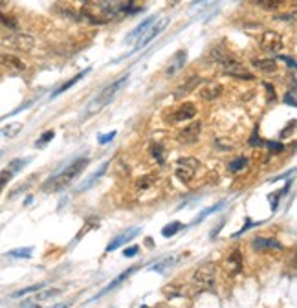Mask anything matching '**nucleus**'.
<instances>
[{"mask_svg":"<svg viewBox=\"0 0 297 308\" xmlns=\"http://www.w3.org/2000/svg\"><path fill=\"white\" fill-rule=\"evenodd\" d=\"M86 165H88V158H79V160H75L73 163H70L66 169H62L61 173H57V175H54L52 178H48V180L44 182L43 189L44 191H48V193H55V191L66 189L68 185H72V182L86 169Z\"/></svg>","mask_w":297,"mask_h":308,"instance_id":"obj_1","label":"nucleus"},{"mask_svg":"<svg viewBox=\"0 0 297 308\" xmlns=\"http://www.w3.org/2000/svg\"><path fill=\"white\" fill-rule=\"evenodd\" d=\"M127 81H128V73H127V75H121V77L116 79V81H112V83H110L107 88H103V90L99 92V96H97L94 101L88 103L86 112H85V118H88V116H92V114H97V112H101V110H103L107 105H110V103L116 99V96H118V94L123 90V86L127 85Z\"/></svg>","mask_w":297,"mask_h":308,"instance_id":"obj_2","label":"nucleus"},{"mask_svg":"<svg viewBox=\"0 0 297 308\" xmlns=\"http://www.w3.org/2000/svg\"><path fill=\"white\" fill-rule=\"evenodd\" d=\"M200 167H202V163H200V160H196V158H193V156L180 158V160L176 162L175 176L182 182V184H189V182H193L194 178H196Z\"/></svg>","mask_w":297,"mask_h":308,"instance_id":"obj_3","label":"nucleus"},{"mask_svg":"<svg viewBox=\"0 0 297 308\" xmlns=\"http://www.w3.org/2000/svg\"><path fill=\"white\" fill-rule=\"evenodd\" d=\"M215 277H217V266H215V262H204L193 273V283L198 288H213L215 286Z\"/></svg>","mask_w":297,"mask_h":308,"instance_id":"obj_4","label":"nucleus"},{"mask_svg":"<svg viewBox=\"0 0 297 308\" xmlns=\"http://www.w3.org/2000/svg\"><path fill=\"white\" fill-rule=\"evenodd\" d=\"M2 43L13 50H18V52H30L35 46V39L28 33H13V35L4 37Z\"/></svg>","mask_w":297,"mask_h":308,"instance_id":"obj_5","label":"nucleus"},{"mask_svg":"<svg viewBox=\"0 0 297 308\" xmlns=\"http://www.w3.org/2000/svg\"><path fill=\"white\" fill-rule=\"evenodd\" d=\"M259 46H261L262 52H268V54H277L281 48H283V37L277 33V31L268 30L264 31L259 39Z\"/></svg>","mask_w":297,"mask_h":308,"instance_id":"obj_6","label":"nucleus"},{"mask_svg":"<svg viewBox=\"0 0 297 308\" xmlns=\"http://www.w3.org/2000/svg\"><path fill=\"white\" fill-rule=\"evenodd\" d=\"M200 132H202V123L200 121H193V123L185 125V128L180 130L178 141L183 143V145H194L198 141V138H200Z\"/></svg>","mask_w":297,"mask_h":308,"instance_id":"obj_7","label":"nucleus"},{"mask_svg":"<svg viewBox=\"0 0 297 308\" xmlns=\"http://www.w3.org/2000/svg\"><path fill=\"white\" fill-rule=\"evenodd\" d=\"M196 116V105L194 103H182L178 109L173 110L171 114V121L175 123H185V121H191Z\"/></svg>","mask_w":297,"mask_h":308,"instance_id":"obj_8","label":"nucleus"},{"mask_svg":"<svg viewBox=\"0 0 297 308\" xmlns=\"http://www.w3.org/2000/svg\"><path fill=\"white\" fill-rule=\"evenodd\" d=\"M0 66L9 70L13 73H22L26 72V62L22 59H18L17 55L13 54H0Z\"/></svg>","mask_w":297,"mask_h":308,"instance_id":"obj_9","label":"nucleus"},{"mask_svg":"<svg viewBox=\"0 0 297 308\" xmlns=\"http://www.w3.org/2000/svg\"><path fill=\"white\" fill-rule=\"evenodd\" d=\"M136 270H138V266H132V268H128V270H125V272H123V273H119V275H118V277H116L114 281H110V283L107 284V286H105L103 290L99 292L97 296L92 297L90 301H97V299H101V297H103V296L110 294V292H112V290H116V288H118V286H119V284H121V283H125V281H127V279L130 277V275H132V273L136 272Z\"/></svg>","mask_w":297,"mask_h":308,"instance_id":"obj_10","label":"nucleus"},{"mask_svg":"<svg viewBox=\"0 0 297 308\" xmlns=\"http://www.w3.org/2000/svg\"><path fill=\"white\" fill-rule=\"evenodd\" d=\"M167 24H169V18H167V17H165V18H162V20H158V22H156V26H152V30H151V31H147V33H145V37H143V39H140V43H138V46H136V50L145 48L147 44H149V43H152V41H154V39H156V37L160 35V33H162V31H164L165 28H167Z\"/></svg>","mask_w":297,"mask_h":308,"instance_id":"obj_11","label":"nucleus"},{"mask_svg":"<svg viewBox=\"0 0 297 308\" xmlns=\"http://www.w3.org/2000/svg\"><path fill=\"white\" fill-rule=\"evenodd\" d=\"M140 233V228H130V230H127V231H123L121 235H118L114 239V241L110 242L109 246H107V251H116L118 248H121L123 244H127V242H130L134 239V237L138 235Z\"/></svg>","mask_w":297,"mask_h":308,"instance_id":"obj_12","label":"nucleus"},{"mask_svg":"<svg viewBox=\"0 0 297 308\" xmlns=\"http://www.w3.org/2000/svg\"><path fill=\"white\" fill-rule=\"evenodd\" d=\"M154 22H156V17H154V15H152V17H149V18H145L141 24H138L132 31H130V33H128V35H127V43L132 44V43H136V41H140L141 35H145L147 30H149V28H151Z\"/></svg>","mask_w":297,"mask_h":308,"instance_id":"obj_13","label":"nucleus"},{"mask_svg":"<svg viewBox=\"0 0 297 308\" xmlns=\"http://www.w3.org/2000/svg\"><path fill=\"white\" fill-rule=\"evenodd\" d=\"M222 90H224V86L220 85V83H207V85H204L200 88L198 97L204 99V101H213V99L222 96Z\"/></svg>","mask_w":297,"mask_h":308,"instance_id":"obj_14","label":"nucleus"},{"mask_svg":"<svg viewBox=\"0 0 297 308\" xmlns=\"http://www.w3.org/2000/svg\"><path fill=\"white\" fill-rule=\"evenodd\" d=\"M185 61H187V52H185V50H180V52L173 57V61H171L169 68H167V75H175L178 70H182V68L185 66Z\"/></svg>","mask_w":297,"mask_h":308,"instance_id":"obj_15","label":"nucleus"},{"mask_svg":"<svg viewBox=\"0 0 297 308\" xmlns=\"http://www.w3.org/2000/svg\"><path fill=\"white\" fill-rule=\"evenodd\" d=\"M109 165H110V162H105L103 165L99 167V171H97V173H94V175H92L90 178H86V180L83 182V185H81V187H79L77 191H88L90 187H94V185H96V182L101 180V176H103L105 173H107Z\"/></svg>","mask_w":297,"mask_h":308,"instance_id":"obj_16","label":"nucleus"},{"mask_svg":"<svg viewBox=\"0 0 297 308\" xmlns=\"http://www.w3.org/2000/svg\"><path fill=\"white\" fill-rule=\"evenodd\" d=\"M251 64L261 73H273L277 70V61L275 59H255Z\"/></svg>","mask_w":297,"mask_h":308,"instance_id":"obj_17","label":"nucleus"},{"mask_svg":"<svg viewBox=\"0 0 297 308\" xmlns=\"http://www.w3.org/2000/svg\"><path fill=\"white\" fill-rule=\"evenodd\" d=\"M200 81L202 79L200 77H196V75H193V77L189 79V81H185L183 85H180L178 88H176V92H175V96L176 97H183V96H187V94H191V92L196 88V86L200 85Z\"/></svg>","mask_w":297,"mask_h":308,"instance_id":"obj_18","label":"nucleus"},{"mask_svg":"<svg viewBox=\"0 0 297 308\" xmlns=\"http://www.w3.org/2000/svg\"><path fill=\"white\" fill-rule=\"evenodd\" d=\"M253 248L255 249H283V244H279V241L275 239H264V237H259L253 241Z\"/></svg>","mask_w":297,"mask_h":308,"instance_id":"obj_19","label":"nucleus"},{"mask_svg":"<svg viewBox=\"0 0 297 308\" xmlns=\"http://www.w3.org/2000/svg\"><path fill=\"white\" fill-rule=\"evenodd\" d=\"M88 72H90V68H88V70H85V72L77 73V75H75V77H72V79H70V81H66L64 85H61V86H59V88H57V90L52 92V96H50V99H55V97H57V96H61L62 92H66L68 88H72V86L75 85L77 81H81V79L85 77V75H86V73H88Z\"/></svg>","mask_w":297,"mask_h":308,"instance_id":"obj_20","label":"nucleus"},{"mask_svg":"<svg viewBox=\"0 0 297 308\" xmlns=\"http://www.w3.org/2000/svg\"><path fill=\"white\" fill-rule=\"evenodd\" d=\"M286 0H255V4L262 9H266V11H275V9H279V7L285 6Z\"/></svg>","mask_w":297,"mask_h":308,"instance_id":"obj_21","label":"nucleus"},{"mask_svg":"<svg viewBox=\"0 0 297 308\" xmlns=\"http://www.w3.org/2000/svg\"><path fill=\"white\" fill-rule=\"evenodd\" d=\"M228 264L235 273H238L242 270V257H240V251H233V253L228 257Z\"/></svg>","mask_w":297,"mask_h":308,"instance_id":"obj_22","label":"nucleus"},{"mask_svg":"<svg viewBox=\"0 0 297 308\" xmlns=\"http://www.w3.org/2000/svg\"><path fill=\"white\" fill-rule=\"evenodd\" d=\"M224 204H226V202H219V204H215V205H211V207H207V209H204V211H202L200 215H198V217L194 218V220H193V224L202 222V220H204V218H207V217H209V215H213V213L220 211V209L224 207Z\"/></svg>","mask_w":297,"mask_h":308,"instance_id":"obj_23","label":"nucleus"},{"mask_svg":"<svg viewBox=\"0 0 297 308\" xmlns=\"http://www.w3.org/2000/svg\"><path fill=\"white\" fill-rule=\"evenodd\" d=\"M183 230V224L182 222H171L167 224L164 230H162V235L165 237V239H171V237H175L178 231Z\"/></svg>","mask_w":297,"mask_h":308,"instance_id":"obj_24","label":"nucleus"},{"mask_svg":"<svg viewBox=\"0 0 297 308\" xmlns=\"http://www.w3.org/2000/svg\"><path fill=\"white\" fill-rule=\"evenodd\" d=\"M31 253H33V248H18V249H11L7 257H13V259H30Z\"/></svg>","mask_w":297,"mask_h":308,"instance_id":"obj_25","label":"nucleus"},{"mask_svg":"<svg viewBox=\"0 0 297 308\" xmlns=\"http://www.w3.org/2000/svg\"><path fill=\"white\" fill-rule=\"evenodd\" d=\"M20 128H22V125H20V123H13V125H7V127L2 128V130H0V134H2L4 138H15V136L20 132Z\"/></svg>","mask_w":297,"mask_h":308,"instance_id":"obj_26","label":"nucleus"},{"mask_svg":"<svg viewBox=\"0 0 297 308\" xmlns=\"http://www.w3.org/2000/svg\"><path fill=\"white\" fill-rule=\"evenodd\" d=\"M175 257H167V259H164V260H160V262H156V264H152L151 266V270L152 272H165V268H169V266H173L175 264Z\"/></svg>","mask_w":297,"mask_h":308,"instance_id":"obj_27","label":"nucleus"},{"mask_svg":"<svg viewBox=\"0 0 297 308\" xmlns=\"http://www.w3.org/2000/svg\"><path fill=\"white\" fill-rule=\"evenodd\" d=\"M44 288V283H39V284H33V286H28V288H22V290H18L13 294V297H22V296H28V294H33V292H39Z\"/></svg>","mask_w":297,"mask_h":308,"instance_id":"obj_28","label":"nucleus"},{"mask_svg":"<svg viewBox=\"0 0 297 308\" xmlns=\"http://www.w3.org/2000/svg\"><path fill=\"white\" fill-rule=\"evenodd\" d=\"M246 165H248V160H246V158H237L235 162H231L230 165H228V169H230L231 173H238V171H242Z\"/></svg>","mask_w":297,"mask_h":308,"instance_id":"obj_29","label":"nucleus"},{"mask_svg":"<svg viewBox=\"0 0 297 308\" xmlns=\"http://www.w3.org/2000/svg\"><path fill=\"white\" fill-rule=\"evenodd\" d=\"M13 178V173L9 169H4L2 173H0V194H2V191H4V187H6L7 184H9V180Z\"/></svg>","mask_w":297,"mask_h":308,"instance_id":"obj_30","label":"nucleus"},{"mask_svg":"<svg viewBox=\"0 0 297 308\" xmlns=\"http://www.w3.org/2000/svg\"><path fill=\"white\" fill-rule=\"evenodd\" d=\"M152 182H154V176L152 175L143 176V178H140V180L136 182V187L141 189V191H145V189H149L152 185Z\"/></svg>","mask_w":297,"mask_h":308,"instance_id":"obj_31","label":"nucleus"},{"mask_svg":"<svg viewBox=\"0 0 297 308\" xmlns=\"http://www.w3.org/2000/svg\"><path fill=\"white\" fill-rule=\"evenodd\" d=\"M0 22L6 26V28H11V30H15V28L18 26L15 18L9 17V15H6V13H2V11H0Z\"/></svg>","mask_w":297,"mask_h":308,"instance_id":"obj_32","label":"nucleus"},{"mask_svg":"<svg viewBox=\"0 0 297 308\" xmlns=\"http://www.w3.org/2000/svg\"><path fill=\"white\" fill-rule=\"evenodd\" d=\"M28 162H30V160H13V162L9 163V165H7V169H9L13 173V175H15V173L22 169V167H24V165Z\"/></svg>","mask_w":297,"mask_h":308,"instance_id":"obj_33","label":"nucleus"},{"mask_svg":"<svg viewBox=\"0 0 297 308\" xmlns=\"http://www.w3.org/2000/svg\"><path fill=\"white\" fill-rule=\"evenodd\" d=\"M54 136H55V132H54V130H46V132H44L43 136L39 138V141H37L35 145H37V147H43V145H46V143H48V141H50V139H52V138H54Z\"/></svg>","mask_w":297,"mask_h":308,"instance_id":"obj_34","label":"nucleus"},{"mask_svg":"<svg viewBox=\"0 0 297 308\" xmlns=\"http://www.w3.org/2000/svg\"><path fill=\"white\" fill-rule=\"evenodd\" d=\"M151 154H152V158H156L158 163H164V154H162V145H152Z\"/></svg>","mask_w":297,"mask_h":308,"instance_id":"obj_35","label":"nucleus"},{"mask_svg":"<svg viewBox=\"0 0 297 308\" xmlns=\"http://www.w3.org/2000/svg\"><path fill=\"white\" fill-rule=\"evenodd\" d=\"M114 138H116V130H112V132H109V134L99 136V143H101V145H107V143H110Z\"/></svg>","mask_w":297,"mask_h":308,"instance_id":"obj_36","label":"nucleus"},{"mask_svg":"<svg viewBox=\"0 0 297 308\" xmlns=\"http://www.w3.org/2000/svg\"><path fill=\"white\" fill-rule=\"evenodd\" d=\"M59 294H61V290H57V288H55V290H48V292H44V294H41V296L37 297V299H39V301H44V299L55 297V296H59Z\"/></svg>","mask_w":297,"mask_h":308,"instance_id":"obj_37","label":"nucleus"},{"mask_svg":"<svg viewBox=\"0 0 297 308\" xmlns=\"http://www.w3.org/2000/svg\"><path fill=\"white\" fill-rule=\"evenodd\" d=\"M138 251H140V246H130V248H125L123 255L125 257H134V255H138Z\"/></svg>","mask_w":297,"mask_h":308,"instance_id":"obj_38","label":"nucleus"},{"mask_svg":"<svg viewBox=\"0 0 297 308\" xmlns=\"http://www.w3.org/2000/svg\"><path fill=\"white\" fill-rule=\"evenodd\" d=\"M268 147H270V149H273L275 152H283V151H285V147L281 145V143H272V141H268Z\"/></svg>","mask_w":297,"mask_h":308,"instance_id":"obj_39","label":"nucleus"},{"mask_svg":"<svg viewBox=\"0 0 297 308\" xmlns=\"http://www.w3.org/2000/svg\"><path fill=\"white\" fill-rule=\"evenodd\" d=\"M285 101L288 103V105H292V107H296V97H294V90H292L290 94H286Z\"/></svg>","mask_w":297,"mask_h":308,"instance_id":"obj_40","label":"nucleus"},{"mask_svg":"<svg viewBox=\"0 0 297 308\" xmlns=\"http://www.w3.org/2000/svg\"><path fill=\"white\" fill-rule=\"evenodd\" d=\"M281 59H283V61H286V62L290 64V68H296V61L292 59V57H286V55H281Z\"/></svg>","mask_w":297,"mask_h":308,"instance_id":"obj_41","label":"nucleus"},{"mask_svg":"<svg viewBox=\"0 0 297 308\" xmlns=\"http://www.w3.org/2000/svg\"><path fill=\"white\" fill-rule=\"evenodd\" d=\"M70 307V303H59V305H55L54 308H68Z\"/></svg>","mask_w":297,"mask_h":308,"instance_id":"obj_42","label":"nucleus"},{"mask_svg":"<svg viewBox=\"0 0 297 308\" xmlns=\"http://www.w3.org/2000/svg\"><path fill=\"white\" fill-rule=\"evenodd\" d=\"M141 308H152V307H147V305H143V307H141Z\"/></svg>","mask_w":297,"mask_h":308,"instance_id":"obj_43","label":"nucleus"},{"mask_svg":"<svg viewBox=\"0 0 297 308\" xmlns=\"http://www.w3.org/2000/svg\"><path fill=\"white\" fill-rule=\"evenodd\" d=\"M196 2H204V0H194V4H196Z\"/></svg>","mask_w":297,"mask_h":308,"instance_id":"obj_44","label":"nucleus"}]
</instances>
